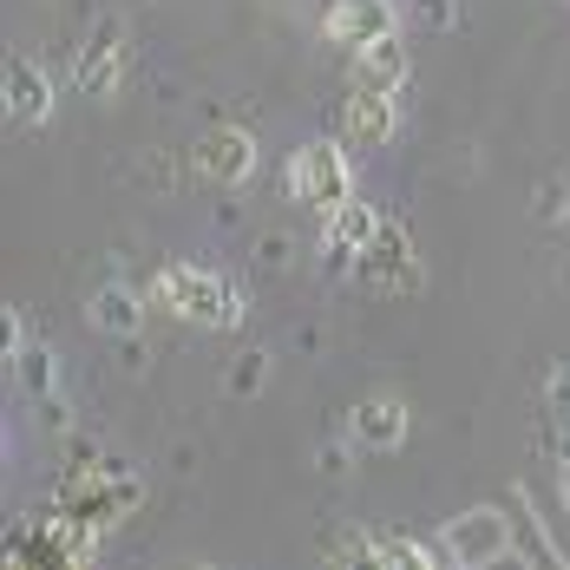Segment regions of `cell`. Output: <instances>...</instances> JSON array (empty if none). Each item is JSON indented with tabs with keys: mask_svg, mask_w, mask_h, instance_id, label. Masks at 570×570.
Listing matches in <instances>:
<instances>
[{
	"mask_svg": "<svg viewBox=\"0 0 570 570\" xmlns=\"http://www.w3.org/2000/svg\"><path fill=\"white\" fill-rule=\"evenodd\" d=\"M151 302L165 315H177V322H197V328H243V315H249L243 288L229 276H217V269H197V263L158 269L151 276Z\"/></svg>",
	"mask_w": 570,
	"mask_h": 570,
	"instance_id": "1",
	"label": "cell"
},
{
	"mask_svg": "<svg viewBox=\"0 0 570 570\" xmlns=\"http://www.w3.org/2000/svg\"><path fill=\"white\" fill-rule=\"evenodd\" d=\"M413 20L426 33H453L459 27V0H413Z\"/></svg>",
	"mask_w": 570,
	"mask_h": 570,
	"instance_id": "17",
	"label": "cell"
},
{
	"mask_svg": "<svg viewBox=\"0 0 570 570\" xmlns=\"http://www.w3.org/2000/svg\"><path fill=\"white\" fill-rule=\"evenodd\" d=\"M263 374H269V354H243V367H236V394H256Z\"/></svg>",
	"mask_w": 570,
	"mask_h": 570,
	"instance_id": "19",
	"label": "cell"
},
{
	"mask_svg": "<svg viewBox=\"0 0 570 570\" xmlns=\"http://www.w3.org/2000/svg\"><path fill=\"white\" fill-rule=\"evenodd\" d=\"M13 361H20V387H27V394H33V400H53V354H47V347L27 342Z\"/></svg>",
	"mask_w": 570,
	"mask_h": 570,
	"instance_id": "15",
	"label": "cell"
},
{
	"mask_svg": "<svg viewBox=\"0 0 570 570\" xmlns=\"http://www.w3.org/2000/svg\"><path fill=\"white\" fill-rule=\"evenodd\" d=\"M342 118H347V138H354V145H387V138L400 131L394 92H374V86H354L347 106H342Z\"/></svg>",
	"mask_w": 570,
	"mask_h": 570,
	"instance_id": "11",
	"label": "cell"
},
{
	"mask_svg": "<svg viewBox=\"0 0 570 570\" xmlns=\"http://www.w3.org/2000/svg\"><path fill=\"white\" fill-rule=\"evenodd\" d=\"M190 165H197V177H204V184H243V177L256 171V145H249V131L217 125V131H204V138H197Z\"/></svg>",
	"mask_w": 570,
	"mask_h": 570,
	"instance_id": "8",
	"label": "cell"
},
{
	"mask_svg": "<svg viewBox=\"0 0 570 570\" xmlns=\"http://www.w3.org/2000/svg\"><path fill=\"white\" fill-rule=\"evenodd\" d=\"M86 322L99 328V335H118V342H131L138 328H145V302L131 295L125 283H112V288H99L92 302H86Z\"/></svg>",
	"mask_w": 570,
	"mask_h": 570,
	"instance_id": "13",
	"label": "cell"
},
{
	"mask_svg": "<svg viewBox=\"0 0 570 570\" xmlns=\"http://www.w3.org/2000/svg\"><path fill=\"white\" fill-rule=\"evenodd\" d=\"M322 472H335V479L347 472V453H342V446H328V453H322Z\"/></svg>",
	"mask_w": 570,
	"mask_h": 570,
	"instance_id": "20",
	"label": "cell"
},
{
	"mask_svg": "<svg viewBox=\"0 0 570 570\" xmlns=\"http://www.w3.org/2000/svg\"><path fill=\"white\" fill-rule=\"evenodd\" d=\"M347 440L367 446V453H394L406 440V400L394 394H367L354 413H347Z\"/></svg>",
	"mask_w": 570,
	"mask_h": 570,
	"instance_id": "9",
	"label": "cell"
},
{
	"mask_svg": "<svg viewBox=\"0 0 570 570\" xmlns=\"http://www.w3.org/2000/svg\"><path fill=\"white\" fill-rule=\"evenodd\" d=\"M138 499H145V485H138L131 472H118V465H86V472H72V479L59 485V518L86 524V531H106V524H118L125 512H138Z\"/></svg>",
	"mask_w": 570,
	"mask_h": 570,
	"instance_id": "2",
	"label": "cell"
},
{
	"mask_svg": "<svg viewBox=\"0 0 570 570\" xmlns=\"http://www.w3.org/2000/svg\"><path fill=\"white\" fill-rule=\"evenodd\" d=\"M374 229H381V217H374V204H354V197H347V204H335V210H328V224H322V236H328V256H361V249H367V243H374Z\"/></svg>",
	"mask_w": 570,
	"mask_h": 570,
	"instance_id": "14",
	"label": "cell"
},
{
	"mask_svg": "<svg viewBox=\"0 0 570 570\" xmlns=\"http://www.w3.org/2000/svg\"><path fill=\"white\" fill-rule=\"evenodd\" d=\"M544 406H551V420H570V354L551 367V381H544Z\"/></svg>",
	"mask_w": 570,
	"mask_h": 570,
	"instance_id": "18",
	"label": "cell"
},
{
	"mask_svg": "<svg viewBox=\"0 0 570 570\" xmlns=\"http://www.w3.org/2000/svg\"><path fill=\"white\" fill-rule=\"evenodd\" d=\"M374 564L426 570V564H433V551H426V544H413V538H374Z\"/></svg>",
	"mask_w": 570,
	"mask_h": 570,
	"instance_id": "16",
	"label": "cell"
},
{
	"mask_svg": "<svg viewBox=\"0 0 570 570\" xmlns=\"http://www.w3.org/2000/svg\"><path fill=\"white\" fill-rule=\"evenodd\" d=\"M564 499H570V465H564Z\"/></svg>",
	"mask_w": 570,
	"mask_h": 570,
	"instance_id": "21",
	"label": "cell"
},
{
	"mask_svg": "<svg viewBox=\"0 0 570 570\" xmlns=\"http://www.w3.org/2000/svg\"><path fill=\"white\" fill-rule=\"evenodd\" d=\"M354 269L367 276L374 288H420V256H413V236L394 224V217H381V229H374V243L354 256Z\"/></svg>",
	"mask_w": 570,
	"mask_h": 570,
	"instance_id": "5",
	"label": "cell"
},
{
	"mask_svg": "<svg viewBox=\"0 0 570 570\" xmlns=\"http://www.w3.org/2000/svg\"><path fill=\"white\" fill-rule=\"evenodd\" d=\"M440 551L453 558L459 570H492L512 558V518L492 512V505H479V512H459L446 524V538H440Z\"/></svg>",
	"mask_w": 570,
	"mask_h": 570,
	"instance_id": "4",
	"label": "cell"
},
{
	"mask_svg": "<svg viewBox=\"0 0 570 570\" xmlns=\"http://www.w3.org/2000/svg\"><path fill=\"white\" fill-rule=\"evenodd\" d=\"M53 99H59L53 79H47L33 59L27 53L7 59V118H13V125H47V118H53Z\"/></svg>",
	"mask_w": 570,
	"mask_h": 570,
	"instance_id": "10",
	"label": "cell"
},
{
	"mask_svg": "<svg viewBox=\"0 0 570 570\" xmlns=\"http://www.w3.org/2000/svg\"><path fill=\"white\" fill-rule=\"evenodd\" d=\"M118 66H125V33H118V20H99V27L86 33L79 59H72V86H79L86 99H112Z\"/></svg>",
	"mask_w": 570,
	"mask_h": 570,
	"instance_id": "6",
	"label": "cell"
},
{
	"mask_svg": "<svg viewBox=\"0 0 570 570\" xmlns=\"http://www.w3.org/2000/svg\"><path fill=\"white\" fill-rule=\"evenodd\" d=\"M288 197H295V204H315L322 217L354 197V171H347V151L335 138H308V145L288 158Z\"/></svg>",
	"mask_w": 570,
	"mask_h": 570,
	"instance_id": "3",
	"label": "cell"
},
{
	"mask_svg": "<svg viewBox=\"0 0 570 570\" xmlns=\"http://www.w3.org/2000/svg\"><path fill=\"white\" fill-rule=\"evenodd\" d=\"M400 27L394 0H335L328 13H322V33L335 40V47H374V40H387Z\"/></svg>",
	"mask_w": 570,
	"mask_h": 570,
	"instance_id": "7",
	"label": "cell"
},
{
	"mask_svg": "<svg viewBox=\"0 0 570 570\" xmlns=\"http://www.w3.org/2000/svg\"><path fill=\"white\" fill-rule=\"evenodd\" d=\"M406 47H400V33L387 40H374V47H354V86H374V92H400L406 86Z\"/></svg>",
	"mask_w": 570,
	"mask_h": 570,
	"instance_id": "12",
	"label": "cell"
}]
</instances>
